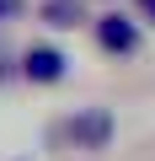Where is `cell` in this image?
<instances>
[{"mask_svg":"<svg viewBox=\"0 0 155 161\" xmlns=\"http://www.w3.org/2000/svg\"><path fill=\"white\" fill-rule=\"evenodd\" d=\"M70 134H75V145H86V150H102V145L112 140V113H107V108H86L80 118L70 124Z\"/></svg>","mask_w":155,"mask_h":161,"instance_id":"6da1fadb","label":"cell"},{"mask_svg":"<svg viewBox=\"0 0 155 161\" xmlns=\"http://www.w3.org/2000/svg\"><path fill=\"white\" fill-rule=\"evenodd\" d=\"M96 38H102V48H107V54H134V43H139L134 22H128V16H118V11L96 22Z\"/></svg>","mask_w":155,"mask_h":161,"instance_id":"7a4b0ae2","label":"cell"},{"mask_svg":"<svg viewBox=\"0 0 155 161\" xmlns=\"http://www.w3.org/2000/svg\"><path fill=\"white\" fill-rule=\"evenodd\" d=\"M59 75H64V54H59L54 43L27 48V80H59Z\"/></svg>","mask_w":155,"mask_h":161,"instance_id":"3957f363","label":"cell"},{"mask_svg":"<svg viewBox=\"0 0 155 161\" xmlns=\"http://www.w3.org/2000/svg\"><path fill=\"white\" fill-rule=\"evenodd\" d=\"M43 16H48L54 27H75L86 11H80V0H43Z\"/></svg>","mask_w":155,"mask_h":161,"instance_id":"277c9868","label":"cell"},{"mask_svg":"<svg viewBox=\"0 0 155 161\" xmlns=\"http://www.w3.org/2000/svg\"><path fill=\"white\" fill-rule=\"evenodd\" d=\"M16 6H22V0H0V11H16Z\"/></svg>","mask_w":155,"mask_h":161,"instance_id":"5b68a950","label":"cell"},{"mask_svg":"<svg viewBox=\"0 0 155 161\" xmlns=\"http://www.w3.org/2000/svg\"><path fill=\"white\" fill-rule=\"evenodd\" d=\"M144 11H150V16H155V0H144Z\"/></svg>","mask_w":155,"mask_h":161,"instance_id":"8992f818","label":"cell"}]
</instances>
